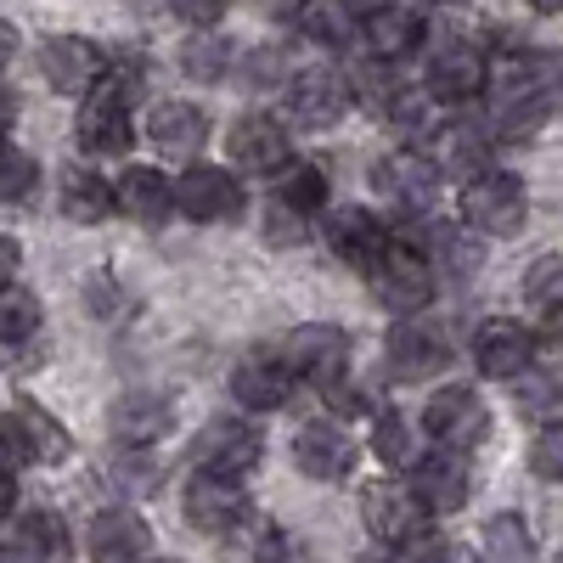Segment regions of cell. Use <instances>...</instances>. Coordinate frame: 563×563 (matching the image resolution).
<instances>
[{
  "instance_id": "obj_3",
  "label": "cell",
  "mask_w": 563,
  "mask_h": 563,
  "mask_svg": "<svg viewBox=\"0 0 563 563\" xmlns=\"http://www.w3.org/2000/svg\"><path fill=\"white\" fill-rule=\"evenodd\" d=\"M429 519L434 512L411 479H366L361 485V525L378 547L406 552L417 536H429Z\"/></svg>"
},
{
  "instance_id": "obj_13",
  "label": "cell",
  "mask_w": 563,
  "mask_h": 563,
  "mask_svg": "<svg viewBox=\"0 0 563 563\" xmlns=\"http://www.w3.org/2000/svg\"><path fill=\"white\" fill-rule=\"evenodd\" d=\"M422 429H429L440 445H456V451H479L490 440V406L479 400V389L467 384H445L429 395L422 406Z\"/></svg>"
},
{
  "instance_id": "obj_34",
  "label": "cell",
  "mask_w": 563,
  "mask_h": 563,
  "mask_svg": "<svg viewBox=\"0 0 563 563\" xmlns=\"http://www.w3.org/2000/svg\"><path fill=\"white\" fill-rule=\"evenodd\" d=\"M485 141H490V130H485V124L445 119V124H440V135L429 141V153H434V164H451V169H462V175H474V169L485 164Z\"/></svg>"
},
{
  "instance_id": "obj_28",
  "label": "cell",
  "mask_w": 563,
  "mask_h": 563,
  "mask_svg": "<svg viewBox=\"0 0 563 563\" xmlns=\"http://www.w3.org/2000/svg\"><path fill=\"white\" fill-rule=\"evenodd\" d=\"M113 186H119V214L135 220V225H164L169 214H180L175 209V180L153 164H130Z\"/></svg>"
},
{
  "instance_id": "obj_49",
  "label": "cell",
  "mask_w": 563,
  "mask_h": 563,
  "mask_svg": "<svg viewBox=\"0 0 563 563\" xmlns=\"http://www.w3.org/2000/svg\"><path fill=\"white\" fill-rule=\"evenodd\" d=\"M541 344H552V350H563V299L558 305H541Z\"/></svg>"
},
{
  "instance_id": "obj_5",
  "label": "cell",
  "mask_w": 563,
  "mask_h": 563,
  "mask_svg": "<svg viewBox=\"0 0 563 563\" xmlns=\"http://www.w3.org/2000/svg\"><path fill=\"white\" fill-rule=\"evenodd\" d=\"M434 282H440V271H434V260L422 254V249H411V243H384V254L366 265V288H372V299H378L389 316H417V310H429V299H434Z\"/></svg>"
},
{
  "instance_id": "obj_12",
  "label": "cell",
  "mask_w": 563,
  "mask_h": 563,
  "mask_svg": "<svg viewBox=\"0 0 563 563\" xmlns=\"http://www.w3.org/2000/svg\"><path fill=\"white\" fill-rule=\"evenodd\" d=\"M429 45V18L417 0H372L361 12V52L384 57V63H406Z\"/></svg>"
},
{
  "instance_id": "obj_16",
  "label": "cell",
  "mask_w": 563,
  "mask_h": 563,
  "mask_svg": "<svg viewBox=\"0 0 563 563\" xmlns=\"http://www.w3.org/2000/svg\"><path fill=\"white\" fill-rule=\"evenodd\" d=\"M282 355H288V366L299 372V384L327 389L333 378L350 372V333L333 327V321H305V327H294V333L282 339Z\"/></svg>"
},
{
  "instance_id": "obj_20",
  "label": "cell",
  "mask_w": 563,
  "mask_h": 563,
  "mask_svg": "<svg viewBox=\"0 0 563 563\" xmlns=\"http://www.w3.org/2000/svg\"><path fill=\"white\" fill-rule=\"evenodd\" d=\"M350 108H355L350 74H339V68H299L288 79V113L310 130H333Z\"/></svg>"
},
{
  "instance_id": "obj_19",
  "label": "cell",
  "mask_w": 563,
  "mask_h": 563,
  "mask_svg": "<svg viewBox=\"0 0 563 563\" xmlns=\"http://www.w3.org/2000/svg\"><path fill=\"white\" fill-rule=\"evenodd\" d=\"M294 384L299 372L288 366V355H271V350H254L243 355L238 366H231V400H238L243 411H282L294 400Z\"/></svg>"
},
{
  "instance_id": "obj_40",
  "label": "cell",
  "mask_w": 563,
  "mask_h": 563,
  "mask_svg": "<svg viewBox=\"0 0 563 563\" xmlns=\"http://www.w3.org/2000/svg\"><path fill=\"white\" fill-rule=\"evenodd\" d=\"M429 260H434V271L440 276H451V282H467L479 271V249L462 238V231H434L429 238Z\"/></svg>"
},
{
  "instance_id": "obj_18",
  "label": "cell",
  "mask_w": 563,
  "mask_h": 563,
  "mask_svg": "<svg viewBox=\"0 0 563 563\" xmlns=\"http://www.w3.org/2000/svg\"><path fill=\"white\" fill-rule=\"evenodd\" d=\"M355 440L344 434V417H333L327 411L321 422H305V429L294 434V467L305 479H316V485H339V479H350L355 474Z\"/></svg>"
},
{
  "instance_id": "obj_30",
  "label": "cell",
  "mask_w": 563,
  "mask_h": 563,
  "mask_svg": "<svg viewBox=\"0 0 563 563\" xmlns=\"http://www.w3.org/2000/svg\"><path fill=\"white\" fill-rule=\"evenodd\" d=\"M344 74H350V97H355V108L372 113V119H389V108L400 102V90H406V79L395 74V63L361 52V63L344 68Z\"/></svg>"
},
{
  "instance_id": "obj_4",
  "label": "cell",
  "mask_w": 563,
  "mask_h": 563,
  "mask_svg": "<svg viewBox=\"0 0 563 563\" xmlns=\"http://www.w3.org/2000/svg\"><path fill=\"white\" fill-rule=\"evenodd\" d=\"M0 451H7V467L23 474V467H57L74 456V434L57 411H45L40 400H12L7 422H0Z\"/></svg>"
},
{
  "instance_id": "obj_14",
  "label": "cell",
  "mask_w": 563,
  "mask_h": 563,
  "mask_svg": "<svg viewBox=\"0 0 563 563\" xmlns=\"http://www.w3.org/2000/svg\"><path fill=\"white\" fill-rule=\"evenodd\" d=\"M265 456V434L249 417H209L192 434V467H209V474H254Z\"/></svg>"
},
{
  "instance_id": "obj_2",
  "label": "cell",
  "mask_w": 563,
  "mask_h": 563,
  "mask_svg": "<svg viewBox=\"0 0 563 563\" xmlns=\"http://www.w3.org/2000/svg\"><path fill=\"white\" fill-rule=\"evenodd\" d=\"M456 214L467 231L501 243V238H519L530 225V192L512 169H474L456 192Z\"/></svg>"
},
{
  "instance_id": "obj_23",
  "label": "cell",
  "mask_w": 563,
  "mask_h": 563,
  "mask_svg": "<svg viewBox=\"0 0 563 563\" xmlns=\"http://www.w3.org/2000/svg\"><path fill=\"white\" fill-rule=\"evenodd\" d=\"M321 238H327V249H333L344 265L366 271L372 260L384 254L389 231H384V220L372 214V209H361V203H344V209H327V214H321Z\"/></svg>"
},
{
  "instance_id": "obj_8",
  "label": "cell",
  "mask_w": 563,
  "mask_h": 563,
  "mask_svg": "<svg viewBox=\"0 0 563 563\" xmlns=\"http://www.w3.org/2000/svg\"><path fill=\"white\" fill-rule=\"evenodd\" d=\"M536 344H541L536 327L512 321V316H490V321L474 327V339H467V355H474L479 378H490V384H519L525 372L536 366Z\"/></svg>"
},
{
  "instance_id": "obj_7",
  "label": "cell",
  "mask_w": 563,
  "mask_h": 563,
  "mask_svg": "<svg viewBox=\"0 0 563 563\" xmlns=\"http://www.w3.org/2000/svg\"><path fill=\"white\" fill-rule=\"evenodd\" d=\"M422 85H429L445 108L479 102L485 85H490L485 45L467 40V34H440V40H429V57H422Z\"/></svg>"
},
{
  "instance_id": "obj_50",
  "label": "cell",
  "mask_w": 563,
  "mask_h": 563,
  "mask_svg": "<svg viewBox=\"0 0 563 563\" xmlns=\"http://www.w3.org/2000/svg\"><path fill=\"white\" fill-rule=\"evenodd\" d=\"M0 254H7V271H12V276L23 271V249H18V238H0Z\"/></svg>"
},
{
  "instance_id": "obj_22",
  "label": "cell",
  "mask_w": 563,
  "mask_h": 563,
  "mask_svg": "<svg viewBox=\"0 0 563 563\" xmlns=\"http://www.w3.org/2000/svg\"><path fill=\"white\" fill-rule=\"evenodd\" d=\"M225 153L243 175H276L282 164L294 158L288 147V124L271 119V113H243L238 124L225 130Z\"/></svg>"
},
{
  "instance_id": "obj_37",
  "label": "cell",
  "mask_w": 563,
  "mask_h": 563,
  "mask_svg": "<svg viewBox=\"0 0 563 563\" xmlns=\"http://www.w3.org/2000/svg\"><path fill=\"white\" fill-rule=\"evenodd\" d=\"M310 225H316V214H305V209H294L288 198H276L271 192V203H265V243L271 249H299L305 238H310Z\"/></svg>"
},
{
  "instance_id": "obj_31",
  "label": "cell",
  "mask_w": 563,
  "mask_h": 563,
  "mask_svg": "<svg viewBox=\"0 0 563 563\" xmlns=\"http://www.w3.org/2000/svg\"><path fill=\"white\" fill-rule=\"evenodd\" d=\"M294 29H299L305 40L327 45V52H339V45L361 40V18L350 12V0H299Z\"/></svg>"
},
{
  "instance_id": "obj_41",
  "label": "cell",
  "mask_w": 563,
  "mask_h": 563,
  "mask_svg": "<svg viewBox=\"0 0 563 563\" xmlns=\"http://www.w3.org/2000/svg\"><path fill=\"white\" fill-rule=\"evenodd\" d=\"M85 310L97 316V321H124L135 310V299L124 294V282L113 271H90L85 276Z\"/></svg>"
},
{
  "instance_id": "obj_38",
  "label": "cell",
  "mask_w": 563,
  "mask_h": 563,
  "mask_svg": "<svg viewBox=\"0 0 563 563\" xmlns=\"http://www.w3.org/2000/svg\"><path fill=\"white\" fill-rule=\"evenodd\" d=\"M512 406H519L530 422H541V417H552L558 406H563V378H558V372H525V378H519V389H512Z\"/></svg>"
},
{
  "instance_id": "obj_29",
  "label": "cell",
  "mask_w": 563,
  "mask_h": 563,
  "mask_svg": "<svg viewBox=\"0 0 563 563\" xmlns=\"http://www.w3.org/2000/svg\"><path fill=\"white\" fill-rule=\"evenodd\" d=\"M57 209H63L68 225H102V220L119 209V186L102 180L97 169L74 164V169L63 175V186H57Z\"/></svg>"
},
{
  "instance_id": "obj_44",
  "label": "cell",
  "mask_w": 563,
  "mask_h": 563,
  "mask_svg": "<svg viewBox=\"0 0 563 563\" xmlns=\"http://www.w3.org/2000/svg\"><path fill=\"white\" fill-rule=\"evenodd\" d=\"M34 180H40L34 153L23 147V141H12V153H7V186H0V198H7V209H23V203H29Z\"/></svg>"
},
{
  "instance_id": "obj_51",
  "label": "cell",
  "mask_w": 563,
  "mask_h": 563,
  "mask_svg": "<svg viewBox=\"0 0 563 563\" xmlns=\"http://www.w3.org/2000/svg\"><path fill=\"white\" fill-rule=\"evenodd\" d=\"M525 7L541 12V18H558V12H563V0H525Z\"/></svg>"
},
{
  "instance_id": "obj_27",
  "label": "cell",
  "mask_w": 563,
  "mask_h": 563,
  "mask_svg": "<svg viewBox=\"0 0 563 563\" xmlns=\"http://www.w3.org/2000/svg\"><path fill=\"white\" fill-rule=\"evenodd\" d=\"M0 344H7V361L12 366H29L40 355L34 344H45V310L23 288V276H12L7 294H0Z\"/></svg>"
},
{
  "instance_id": "obj_46",
  "label": "cell",
  "mask_w": 563,
  "mask_h": 563,
  "mask_svg": "<svg viewBox=\"0 0 563 563\" xmlns=\"http://www.w3.org/2000/svg\"><path fill=\"white\" fill-rule=\"evenodd\" d=\"M536 85H541L547 113H563V52H541L536 57Z\"/></svg>"
},
{
  "instance_id": "obj_25",
  "label": "cell",
  "mask_w": 563,
  "mask_h": 563,
  "mask_svg": "<svg viewBox=\"0 0 563 563\" xmlns=\"http://www.w3.org/2000/svg\"><path fill=\"white\" fill-rule=\"evenodd\" d=\"M85 552L90 558H102V563H135V558H147L153 552V525L135 512V501L124 507H108L90 519L85 530Z\"/></svg>"
},
{
  "instance_id": "obj_24",
  "label": "cell",
  "mask_w": 563,
  "mask_h": 563,
  "mask_svg": "<svg viewBox=\"0 0 563 563\" xmlns=\"http://www.w3.org/2000/svg\"><path fill=\"white\" fill-rule=\"evenodd\" d=\"M175 429V400L158 389H124L108 411V434L119 445H158Z\"/></svg>"
},
{
  "instance_id": "obj_36",
  "label": "cell",
  "mask_w": 563,
  "mask_h": 563,
  "mask_svg": "<svg viewBox=\"0 0 563 563\" xmlns=\"http://www.w3.org/2000/svg\"><path fill=\"white\" fill-rule=\"evenodd\" d=\"M276 198H288L305 214L327 209V169L316 158H288V164L276 169Z\"/></svg>"
},
{
  "instance_id": "obj_17",
  "label": "cell",
  "mask_w": 563,
  "mask_h": 563,
  "mask_svg": "<svg viewBox=\"0 0 563 563\" xmlns=\"http://www.w3.org/2000/svg\"><path fill=\"white\" fill-rule=\"evenodd\" d=\"M411 485L422 490L434 519H451V512H462L467 501H474V462H467V451L434 440L429 456L411 462Z\"/></svg>"
},
{
  "instance_id": "obj_11",
  "label": "cell",
  "mask_w": 563,
  "mask_h": 563,
  "mask_svg": "<svg viewBox=\"0 0 563 563\" xmlns=\"http://www.w3.org/2000/svg\"><path fill=\"white\" fill-rule=\"evenodd\" d=\"M384 361H389V378H400V384H429V378H440L445 361H451V339H445V327L422 321V310H417V316H400V321L389 327Z\"/></svg>"
},
{
  "instance_id": "obj_6",
  "label": "cell",
  "mask_w": 563,
  "mask_h": 563,
  "mask_svg": "<svg viewBox=\"0 0 563 563\" xmlns=\"http://www.w3.org/2000/svg\"><path fill=\"white\" fill-rule=\"evenodd\" d=\"M180 507H186V525L198 536H214V541L254 530V496L243 490L238 474H209V467H198L180 490Z\"/></svg>"
},
{
  "instance_id": "obj_33",
  "label": "cell",
  "mask_w": 563,
  "mask_h": 563,
  "mask_svg": "<svg viewBox=\"0 0 563 563\" xmlns=\"http://www.w3.org/2000/svg\"><path fill=\"white\" fill-rule=\"evenodd\" d=\"M108 485L119 501H147L164 490V467L147 456V445H124V456L108 462Z\"/></svg>"
},
{
  "instance_id": "obj_35",
  "label": "cell",
  "mask_w": 563,
  "mask_h": 563,
  "mask_svg": "<svg viewBox=\"0 0 563 563\" xmlns=\"http://www.w3.org/2000/svg\"><path fill=\"white\" fill-rule=\"evenodd\" d=\"M180 68L192 79H225L231 68H238V52H231V40L214 34V29H192L180 40Z\"/></svg>"
},
{
  "instance_id": "obj_15",
  "label": "cell",
  "mask_w": 563,
  "mask_h": 563,
  "mask_svg": "<svg viewBox=\"0 0 563 563\" xmlns=\"http://www.w3.org/2000/svg\"><path fill=\"white\" fill-rule=\"evenodd\" d=\"M108 68H113L108 52L97 40H85V34H52L40 45V74H45V85H52L57 97H90Z\"/></svg>"
},
{
  "instance_id": "obj_26",
  "label": "cell",
  "mask_w": 563,
  "mask_h": 563,
  "mask_svg": "<svg viewBox=\"0 0 563 563\" xmlns=\"http://www.w3.org/2000/svg\"><path fill=\"white\" fill-rule=\"evenodd\" d=\"M0 547H7L12 558H34V563L74 552L63 512H52V507H18V519L0 525Z\"/></svg>"
},
{
  "instance_id": "obj_43",
  "label": "cell",
  "mask_w": 563,
  "mask_h": 563,
  "mask_svg": "<svg viewBox=\"0 0 563 563\" xmlns=\"http://www.w3.org/2000/svg\"><path fill=\"white\" fill-rule=\"evenodd\" d=\"M321 400H327V411H333V417H344V422H355V417H372V411H378L372 389H366L361 378H350V372H344V378H333V384H327V389H321Z\"/></svg>"
},
{
  "instance_id": "obj_42",
  "label": "cell",
  "mask_w": 563,
  "mask_h": 563,
  "mask_svg": "<svg viewBox=\"0 0 563 563\" xmlns=\"http://www.w3.org/2000/svg\"><path fill=\"white\" fill-rule=\"evenodd\" d=\"M530 467H536V479L563 485V417L541 422V434L530 440Z\"/></svg>"
},
{
  "instance_id": "obj_48",
  "label": "cell",
  "mask_w": 563,
  "mask_h": 563,
  "mask_svg": "<svg viewBox=\"0 0 563 563\" xmlns=\"http://www.w3.org/2000/svg\"><path fill=\"white\" fill-rule=\"evenodd\" d=\"M282 68H288V57H282V52H265V45L243 57V79H249V85H276Z\"/></svg>"
},
{
  "instance_id": "obj_9",
  "label": "cell",
  "mask_w": 563,
  "mask_h": 563,
  "mask_svg": "<svg viewBox=\"0 0 563 563\" xmlns=\"http://www.w3.org/2000/svg\"><path fill=\"white\" fill-rule=\"evenodd\" d=\"M175 209L180 220H192V225H231V220H243V186L231 169L220 164H186L180 180H175Z\"/></svg>"
},
{
  "instance_id": "obj_45",
  "label": "cell",
  "mask_w": 563,
  "mask_h": 563,
  "mask_svg": "<svg viewBox=\"0 0 563 563\" xmlns=\"http://www.w3.org/2000/svg\"><path fill=\"white\" fill-rule=\"evenodd\" d=\"M525 299L530 305H558L563 299V254H547L525 271Z\"/></svg>"
},
{
  "instance_id": "obj_10",
  "label": "cell",
  "mask_w": 563,
  "mask_h": 563,
  "mask_svg": "<svg viewBox=\"0 0 563 563\" xmlns=\"http://www.w3.org/2000/svg\"><path fill=\"white\" fill-rule=\"evenodd\" d=\"M372 192H378L389 209L400 214H429L434 198H440V164L434 153H417V147H400V153H384L378 169H372Z\"/></svg>"
},
{
  "instance_id": "obj_47",
  "label": "cell",
  "mask_w": 563,
  "mask_h": 563,
  "mask_svg": "<svg viewBox=\"0 0 563 563\" xmlns=\"http://www.w3.org/2000/svg\"><path fill=\"white\" fill-rule=\"evenodd\" d=\"M169 7H175V18H180V23H192V29H214V23L225 18L231 0H169Z\"/></svg>"
},
{
  "instance_id": "obj_32",
  "label": "cell",
  "mask_w": 563,
  "mask_h": 563,
  "mask_svg": "<svg viewBox=\"0 0 563 563\" xmlns=\"http://www.w3.org/2000/svg\"><path fill=\"white\" fill-rule=\"evenodd\" d=\"M372 456L384 467H411L422 451H417V422L395 406H378L372 411Z\"/></svg>"
},
{
  "instance_id": "obj_1",
  "label": "cell",
  "mask_w": 563,
  "mask_h": 563,
  "mask_svg": "<svg viewBox=\"0 0 563 563\" xmlns=\"http://www.w3.org/2000/svg\"><path fill=\"white\" fill-rule=\"evenodd\" d=\"M135 102H141V68L113 63L102 74V85L85 97L79 119H74V141L90 158H124L135 141Z\"/></svg>"
},
{
  "instance_id": "obj_39",
  "label": "cell",
  "mask_w": 563,
  "mask_h": 563,
  "mask_svg": "<svg viewBox=\"0 0 563 563\" xmlns=\"http://www.w3.org/2000/svg\"><path fill=\"white\" fill-rule=\"evenodd\" d=\"M485 558H530L536 552V536L525 525V512H496V519L485 525Z\"/></svg>"
},
{
  "instance_id": "obj_21",
  "label": "cell",
  "mask_w": 563,
  "mask_h": 563,
  "mask_svg": "<svg viewBox=\"0 0 563 563\" xmlns=\"http://www.w3.org/2000/svg\"><path fill=\"white\" fill-rule=\"evenodd\" d=\"M147 141L158 147V158L169 164H192L203 147H209V113L198 102H180V97H164L147 108Z\"/></svg>"
}]
</instances>
